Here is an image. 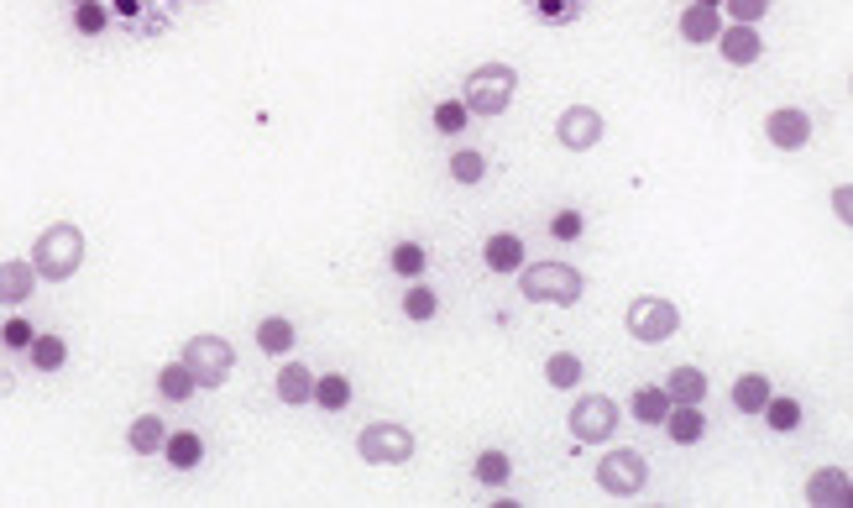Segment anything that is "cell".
<instances>
[{"mask_svg":"<svg viewBox=\"0 0 853 508\" xmlns=\"http://www.w3.org/2000/svg\"><path fill=\"white\" fill-rule=\"evenodd\" d=\"M85 257H89V241L74 220H53L31 241V268H37V278H48V283H68L74 272L85 268Z\"/></svg>","mask_w":853,"mask_h":508,"instance_id":"cell-1","label":"cell"},{"mask_svg":"<svg viewBox=\"0 0 853 508\" xmlns=\"http://www.w3.org/2000/svg\"><path fill=\"white\" fill-rule=\"evenodd\" d=\"M519 294L530 304H556V309H571V304H582L587 294V278L582 268H571V263H524L519 268Z\"/></svg>","mask_w":853,"mask_h":508,"instance_id":"cell-2","label":"cell"},{"mask_svg":"<svg viewBox=\"0 0 853 508\" xmlns=\"http://www.w3.org/2000/svg\"><path fill=\"white\" fill-rule=\"evenodd\" d=\"M519 94V68L513 63H476L467 74V90H461V105L471 116H502Z\"/></svg>","mask_w":853,"mask_h":508,"instance_id":"cell-3","label":"cell"},{"mask_svg":"<svg viewBox=\"0 0 853 508\" xmlns=\"http://www.w3.org/2000/svg\"><path fill=\"white\" fill-rule=\"evenodd\" d=\"M178 361L194 372V389H220L235 372V346L226 335H189Z\"/></svg>","mask_w":853,"mask_h":508,"instance_id":"cell-4","label":"cell"},{"mask_svg":"<svg viewBox=\"0 0 853 508\" xmlns=\"http://www.w3.org/2000/svg\"><path fill=\"white\" fill-rule=\"evenodd\" d=\"M413 446H419L413 430L398 424V419H378L356 435V456L372 461V467H404V461H413Z\"/></svg>","mask_w":853,"mask_h":508,"instance_id":"cell-5","label":"cell"},{"mask_svg":"<svg viewBox=\"0 0 853 508\" xmlns=\"http://www.w3.org/2000/svg\"><path fill=\"white\" fill-rule=\"evenodd\" d=\"M597 487H602L608 498H639L649 487V456L634 446L608 450V456L597 461Z\"/></svg>","mask_w":853,"mask_h":508,"instance_id":"cell-6","label":"cell"},{"mask_svg":"<svg viewBox=\"0 0 853 508\" xmlns=\"http://www.w3.org/2000/svg\"><path fill=\"white\" fill-rule=\"evenodd\" d=\"M623 326H628V335H634L639 346H660V341H671L680 330V309L665 300V294H639V300L628 304Z\"/></svg>","mask_w":853,"mask_h":508,"instance_id":"cell-7","label":"cell"},{"mask_svg":"<svg viewBox=\"0 0 853 508\" xmlns=\"http://www.w3.org/2000/svg\"><path fill=\"white\" fill-rule=\"evenodd\" d=\"M619 398H608V393H587V398H576L571 404V435L582 441V446H608L613 435H619Z\"/></svg>","mask_w":853,"mask_h":508,"instance_id":"cell-8","label":"cell"},{"mask_svg":"<svg viewBox=\"0 0 853 508\" xmlns=\"http://www.w3.org/2000/svg\"><path fill=\"white\" fill-rule=\"evenodd\" d=\"M608 137V120H602V111L597 105H565L556 120V142L565 152H591L597 142Z\"/></svg>","mask_w":853,"mask_h":508,"instance_id":"cell-9","label":"cell"},{"mask_svg":"<svg viewBox=\"0 0 853 508\" xmlns=\"http://www.w3.org/2000/svg\"><path fill=\"white\" fill-rule=\"evenodd\" d=\"M765 142L780 152H801L812 142V116L801 105H775L765 116Z\"/></svg>","mask_w":853,"mask_h":508,"instance_id":"cell-10","label":"cell"},{"mask_svg":"<svg viewBox=\"0 0 853 508\" xmlns=\"http://www.w3.org/2000/svg\"><path fill=\"white\" fill-rule=\"evenodd\" d=\"M717 53L723 63H734V68H749V63L765 59V42H760V27H743V22H728V27L717 31Z\"/></svg>","mask_w":853,"mask_h":508,"instance_id":"cell-11","label":"cell"},{"mask_svg":"<svg viewBox=\"0 0 853 508\" xmlns=\"http://www.w3.org/2000/svg\"><path fill=\"white\" fill-rule=\"evenodd\" d=\"M853 498V482L843 467H817L812 478H806V504L817 508H843Z\"/></svg>","mask_w":853,"mask_h":508,"instance_id":"cell-12","label":"cell"},{"mask_svg":"<svg viewBox=\"0 0 853 508\" xmlns=\"http://www.w3.org/2000/svg\"><path fill=\"white\" fill-rule=\"evenodd\" d=\"M37 283H42V278L31 268V257H5V263H0V304H11V309L27 304L31 294H37Z\"/></svg>","mask_w":853,"mask_h":508,"instance_id":"cell-13","label":"cell"},{"mask_svg":"<svg viewBox=\"0 0 853 508\" xmlns=\"http://www.w3.org/2000/svg\"><path fill=\"white\" fill-rule=\"evenodd\" d=\"M676 31L680 42H691V48H706V42H717V31H723V16H717V5H686L676 16Z\"/></svg>","mask_w":853,"mask_h":508,"instance_id":"cell-14","label":"cell"},{"mask_svg":"<svg viewBox=\"0 0 853 508\" xmlns=\"http://www.w3.org/2000/svg\"><path fill=\"white\" fill-rule=\"evenodd\" d=\"M278 404H289V409H298V404H309L315 398V372L304 367V361H283L278 367Z\"/></svg>","mask_w":853,"mask_h":508,"instance_id":"cell-15","label":"cell"},{"mask_svg":"<svg viewBox=\"0 0 853 508\" xmlns=\"http://www.w3.org/2000/svg\"><path fill=\"white\" fill-rule=\"evenodd\" d=\"M665 424V435L676 441V446H697L706 435V419H702V404H671V415L660 419Z\"/></svg>","mask_w":853,"mask_h":508,"instance_id":"cell-16","label":"cell"},{"mask_svg":"<svg viewBox=\"0 0 853 508\" xmlns=\"http://www.w3.org/2000/svg\"><path fill=\"white\" fill-rule=\"evenodd\" d=\"M482 263H487L493 272H519V268H524V241L513 237V231L487 237V246H482Z\"/></svg>","mask_w":853,"mask_h":508,"instance_id":"cell-17","label":"cell"},{"mask_svg":"<svg viewBox=\"0 0 853 508\" xmlns=\"http://www.w3.org/2000/svg\"><path fill=\"white\" fill-rule=\"evenodd\" d=\"M298 341V330L289 315H267V320H257V346H263L267 357H289Z\"/></svg>","mask_w":853,"mask_h":508,"instance_id":"cell-18","label":"cell"},{"mask_svg":"<svg viewBox=\"0 0 853 508\" xmlns=\"http://www.w3.org/2000/svg\"><path fill=\"white\" fill-rule=\"evenodd\" d=\"M309 404H320L324 415H341L352 404V378L346 372H315V398Z\"/></svg>","mask_w":853,"mask_h":508,"instance_id":"cell-19","label":"cell"},{"mask_svg":"<svg viewBox=\"0 0 853 508\" xmlns=\"http://www.w3.org/2000/svg\"><path fill=\"white\" fill-rule=\"evenodd\" d=\"M163 441H168V424H163L157 415H137L131 419V430H126V446L137 450V456H157Z\"/></svg>","mask_w":853,"mask_h":508,"instance_id":"cell-20","label":"cell"},{"mask_svg":"<svg viewBox=\"0 0 853 508\" xmlns=\"http://www.w3.org/2000/svg\"><path fill=\"white\" fill-rule=\"evenodd\" d=\"M769 393H775V389H769L765 372H743V378L734 383V409H738V415H754V419H760V409L769 404Z\"/></svg>","mask_w":853,"mask_h":508,"instance_id":"cell-21","label":"cell"},{"mask_svg":"<svg viewBox=\"0 0 853 508\" xmlns=\"http://www.w3.org/2000/svg\"><path fill=\"white\" fill-rule=\"evenodd\" d=\"M163 456L174 461L178 472H194V467L205 461V441H200L194 430H178V435H168V441H163Z\"/></svg>","mask_w":853,"mask_h":508,"instance_id":"cell-22","label":"cell"},{"mask_svg":"<svg viewBox=\"0 0 853 508\" xmlns=\"http://www.w3.org/2000/svg\"><path fill=\"white\" fill-rule=\"evenodd\" d=\"M665 393H671V404H702L706 398V372L702 367H676V372L665 378Z\"/></svg>","mask_w":853,"mask_h":508,"instance_id":"cell-23","label":"cell"},{"mask_svg":"<svg viewBox=\"0 0 853 508\" xmlns=\"http://www.w3.org/2000/svg\"><path fill=\"white\" fill-rule=\"evenodd\" d=\"M27 357H31V367H37V372H59L63 361H68V341H63V335H53V330H48V335H31Z\"/></svg>","mask_w":853,"mask_h":508,"instance_id":"cell-24","label":"cell"},{"mask_svg":"<svg viewBox=\"0 0 853 508\" xmlns=\"http://www.w3.org/2000/svg\"><path fill=\"white\" fill-rule=\"evenodd\" d=\"M424 263H430V252H424V246H419V241H398V246H393V252H387V268L398 272V278H424Z\"/></svg>","mask_w":853,"mask_h":508,"instance_id":"cell-25","label":"cell"},{"mask_svg":"<svg viewBox=\"0 0 853 508\" xmlns=\"http://www.w3.org/2000/svg\"><path fill=\"white\" fill-rule=\"evenodd\" d=\"M760 419H765L769 430H780V435H791L795 424H801V404L795 398H786V393H769V404L760 409Z\"/></svg>","mask_w":853,"mask_h":508,"instance_id":"cell-26","label":"cell"},{"mask_svg":"<svg viewBox=\"0 0 853 508\" xmlns=\"http://www.w3.org/2000/svg\"><path fill=\"white\" fill-rule=\"evenodd\" d=\"M157 393H163V398H174V404L194 398V372H189L183 361H168V367L157 372Z\"/></svg>","mask_w":853,"mask_h":508,"instance_id":"cell-27","label":"cell"},{"mask_svg":"<svg viewBox=\"0 0 853 508\" xmlns=\"http://www.w3.org/2000/svg\"><path fill=\"white\" fill-rule=\"evenodd\" d=\"M471 472H476V482H482V487H502V482H508V472H513V461H508V450L487 446L482 456H476V467H471Z\"/></svg>","mask_w":853,"mask_h":508,"instance_id":"cell-28","label":"cell"},{"mask_svg":"<svg viewBox=\"0 0 853 508\" xmlns=\"http://www.w3.org/2000/svg\"><path fill=\"white\" fill-rule=\"evenodd\" d=\"M665 415H671V393H665V383H660V389L634 393V419H639V424H660Z\"/></svg>","mask_w":853,"mask_h":508,"instance_id":"cell-29","label":"cell"},{"mask_svg":"<svg viewBox=\"0 0 853 508\" xmlns=\"http://www.w3.org/2000/svg\"><path fill=\"white\" fill-rule=\"evenodd\" d=\"M545 378H550V389H576V383H582V357H576V352H550Z\"/></svg>","mask_w":853,"mask_h":508,"instance_id":"cell-30","label":"cell"},{"mask_svg":"<svg viewBox=\"0 0 853 508\" xmlns=\"http://www.w3.org/2000/svg\"><path fill=\"white\" fill-rule=\"evenodd\" d=\"M404 315L419 320V326H424V320H435V315H441V294H435L430 283H413L409 294H404Z\"/></svg>","mask_w":853,"mask_h":508,"instance_id":"cell-31","label":"cell"},{"mask_svg":"<svg viewBox=\"0 0 853 508\" xmlns=\"http://www.w3.org/2000/svg\"><path fill=\"white\" fill-rule=\"evenodd\" d=\"M450 179H456V183H482V179H487V157H482L476 148L450 152Z\"/></svg>","mask_w":853,"mask_h":508,"instance_id":"cell-32","label":"cell"},{"mask_svg":"<svg viewBox=\"0 0 853 508\" xmlns=\"http://www.w3.org/2000/svg\"><path fill=\"white\" fill-rule=\"evenodd\" d=\"M105 22H111V16H105V5H100V0L74 5V27L85 31V37H100V31H105Z\"/></svg>","mask_w":853,"mask_h":508,"instance_id":"cell-33","label":"cell"},{"mask_svg":"<svg viewBox=\"0 0 853 508\" xmlns=\"http://www.w3.org/2000/svg\"><path fill=\"white\" fill-rule=\"evenodd\" d=\"M467 105H461V100H441V105H435V131H445V137H456V131H461V126H467Z\"/></svg>","mask_w":853,"mask_h":508,"instance_id":"cell-34","label":"cell"},{"mask_svg":"<svg viewBox=\"0 0 853 508\" xmlns=\"http://www.w3.org/2000/svg\"><path fill=\"white\" fill-rule=\"evenodd\" d=\"M723 11H728L734 22H743V27H754V22H765L769 0H723Z\"/></svg>","mask_w":853,"mask_h":508,"instance_id":"cell-35","label":"cell"},{"mask_svg":"<svg viewBox=\"0 0 853 508\" xmlns=\"http://www.w3.org/2000/svg\"><path fill=\"white\" fill-rule=\"evenodd\" d=\"M31 335H37V330H31L27 320H5V326H0V341H5V346H16V352H27Z\"/></svg>","mask_w":853,"mask_h":508,"instance_id":"cell-36","label":"cell"},{"mask_svg":"<svg viewBox=\"0 0 853 508\" xmlns=\"http://www.w3.org/2000/svg\"><path fill=\"white\" fill-rule=\"evenodd\" d=\"M832 215H838L843 226H853V183H838V189H832Z\"/></svg>","mask_w":853,"mask_h":508,"instance_id":"cell-37","label":"cell"},{"mask_svg":"<svg viewBox=\"0 0 853 508\" xmlns=\"http://www.w3.org/2000/svg\"><path fill=\"white\" fill-rule=\"evenodd\" d=\"M556 237H560V241L582 237V215H576V209H565V215H556Z\"/></svg>","mask_w":853,"mask_h":508,"instance_id":"cell-38","label":"cell"},{"mask_svg":"<svg viewBox=\"0 0 853 508\" xmlns=\"http://www.w3.org/2000/svg\"><path fill=\"white\" fill-rule=\"evenodd\" d=\"M697 5H723V0H697Z\"/></svg>","mask_w":853,"mask_h":508,"instance_id":"cell-39","label":"cell"},{"mask_svg":"<svg viewBox=\"0 0 853 508\" xmlns=\"http://www.w3.org/2000/svg\"><path fill=\"white\" fill-rule=\"evenodd\" d=\"M74 5H85V0H74Z\"/></svg>","mask_w":853,"mask_h":508,"instance_id":"cell-40","label":"cell"}]
</instances>
